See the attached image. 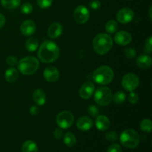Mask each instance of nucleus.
<instances>
[{"mask_svg":"<svg viewBox=\"0 0 152 152\" xmlns=\"http://www.w3.org/2000/svg\"><path fill=\"white\" fill-rule=\"evenodd\" d=\"M59 48L57 45L51 41H45L41 45L38 50V57L45 63H50L59 58Z\"/></svg>","mask_w":152,"mask_h":152,"instance_id":"obj_1","label":"nucleus"},{"mask_svg":"<svg viewBox=\"0 0 152 152\" xmlns=\"http://www.w3.org/2000/svg\"><path fill=\"white\" fill-rule=\"evenodd\" d=\"M113 45V40L111 36L107 34H99L93 40V48L94 51L99 55L108 53Z\"/></svg>","mask_w":152,"mask_h":152,"instance_id":"obj_2","label":"nucleus"},{"mask_svg":"<svg viewBox=\"0 0 152 152\" xmlns=\"http://www.w3.org/2000/svg\"><path fill=\"white\" fill-rule=\"evenodd\" d=\"M114 76V71L109 66L102 65L95 70L93 73L92 78L97 84L105 86L112 82Z\"/></svg>","mask_w":152,"mask_h":152,"instance_id":"obj_3","label":"nucleus"},{"mask_svg":"<svg viewBox=\"0 0 152 152\" xmlns=\"http://www.w3.org/2000/svg\"><path fill=\"white\" fill-rule=\"evenodd\" d=\"M18 69L24 75H31L38 70L39 63L37 58L26 56L18 62Z\"/></svg>","mask_w":152,"mask_h":152,"instance_id":"obj_4","label":"nucleus"},{"mask_svg":"<svg viewBox=\"0 0 152 152\" xmlns=\"http://www.w3.org/2000/svg\"><path fill=\"white\" fill-rule=\"evenodd\" d=\"M120 142L124 147L131 149L137 148L140 143V136L137 132L132 129H126L120 135Z\"/></svg>","mask_w":152,"mask_h":152,"instance_id":"obj_5","label":"nucleus"},{"mask_svg":"<svg viewBox=\"0 0 152 152\" xmlns=\"http://www.w3.org/2000/svg\"><path fill=\"white\" fill-rule=\"evenodd\" d=\"M94 100L98 105L107 106L112 100V91L108 87H99L94 94Z\"/></svg>","mask_w":152,"mask_h":152,"instance_id":"obj_6","label":"nucleus"},{"mask_svg":"<svg viewBox=\"0 0 152 152\" xmlns=\"http://www.w3.org/2000/svg\"><path fill=\"white\" fill-rule=\"evenodd\" d=\"M74 115L68 111H61L56 116V121L59 127L62 129H68L74 123Z\"/></svg>","mask_w":152,"mask_h":152,"instance_id":"obj_7","label":"nucleus"},{"mask_svg":"<svg viewBox=\"0 0 152 152\" xmlns=\"http://www.w3.org/2000/svg\"><path fill=\"white\" fill-rule=\"evenodd\" d=\"M140 84V79L135 74L129 73L123 77L122 86L127 91H134Z\"/></svg>","mask_w":152,"mask_h":152,"instance_id":"obj_8","label":"nucleus"},{"mask_svg":"<svg viewBox=\"0 0 152 152\" xmlns=\"http://www.w3.org/2000/svg\"><path fill=\"white\" fill-rule=\"evenodd\" d=\"M74 18L78 24H85L90 18V12L84 5H79L74 11Z\"/></svg>","mask_w":152,"mask_h":152,"instance_id":"obj_9","label":"nucleus"},{"mask_svg":"<svg viewBox=\"0 0 152 152\" xmlns=\"http://www.w3.org/2000/svg\"><path fill=\"white\" fill-rule=\"evenodd\" d=\"M134 16V13L129 7H123L120 9L117 13V19L119 22L122 24L129 23Z\"/></svg>","mask_w":152,"mask_h":152,"instance_id":"obj_10","label":"nucleus"},{"mask_svg":"<svg viewBox=\"0 0 152 152\" xmlns=\"http://www.w3.org/2000/svg\"><path fill=\"white\" fill-rule=\"evenodd\" d=\"M132 35L129 32L125 31H118L114 36V41L117 45L125 46L129 45L132 42Z\"/></svg>","mask_w":152,"mask_h":152,"instance_id":"obj_11","label":"nucleus"},{"mask_svg":"<svg viewBox=\"0 0 152 152\" xmlns=\"http://www.w3.org/2000/svg\"><path fill=\"white\" fill-rule=\"evenodd\" d=\"M43 76L48 82L53 83L59 78V71L56 67L49 66L44 70Z\"/></svg>","mask_w":152,"mask_h":152,"instance_id":"obj_12","label":"nucleus"},{"mask_svg":"<svg viewBox=\"0 0 152 152\" xmlns=\"http://www.w3.org/2000/svg\"><path fill=\"white\" fill-rule=\"evenodd\" d=\"M94 91V85L91 82H87L81 86L79 94L83 99H88L91 97Z\"/></svg>","mask_w":152,"mask_h":152,"instance_id":"obj_13","label":"nucleus"},{"mask_svg":"<svg viewBox=\"0 0 152 152\" xmlns=\"http://www.w3.org/2000/svg\"><path fill=\"white\" fill-rule=\"evenodd\" d=\"M36 31L35 22L32 20H25L20 26V31L23 35L31 36Z\"/></svg>","mask_w":152,"mask_h":152,"instance_id":"obj_14","label":"nucleus"},{"mask_svg":"<svg viewBox=\"0 0 152 152\" xmlns=\"http://www.w3.org/2000/svg\"><path fill=\"white\" fill-rule=\"evenodd\" d=\"M62 30H63V28L60 23L54 22L49 26L48 30V37L51 39H56L57 37H60L62 33Z\"/></svg>","mask_w":152,"mask_h":152,"instance_id":"obj_15","label":"nucleus"},{"mask_svg":"<svg viewBox=\"0 0 152 152\" xmlns=\"http://www.w3.org/2000/svg\"><path fill=\"white\" fill-rule=\"evenodd\" d=\"M77 126L80 131L86 132V131L90 130L93 126V121L91 118L83 116L80 117L77 122Z\"/></svg>","mask_w":152,"mask_h":152,"instance_id":"obj_16","label":"nucleus"},{"mask_svg":"<svg viewBox=\"0 0 152 152\" xmlns=\"http://www.w3.org/2000/svg\"><path fill=\"white\" fill-rule=\"evenodd\" d=\"M96 128L99 131H105L109 129L111 126V122L109 119L104 115H98L95 121Z\"/></svg>","mask_w":152,"mask_h":152,"instance_id":"obj_17","label":"nucleus"},{"mask_svg":"<svg viewBox=\"0 0 152 152\" xmlns=\"http://www.w3.org/2000/svg\"><path fill=\"white\" fill-rule=\"evenodd\" d=\"M136 63L139 68L142 69H146L150 68L152 64V59L151 56L147 54H142L137 58Z\"/></svg>","mask_w":152,"mask_h":152,"instance_id":"obj_18","label":"nucleus"},{"mask_svg":"<svg viewBox=\"0 0 152 152\" xmlns=\"http://www.w3.org/2000/svg\"><path fill=\"white\" fill-rule=\"evenodd\" d=\"M33 99L37 105H43L46 102L45 93L42 89H37L33 93Z\"/></svg>","mask_w":152,"mask_h":152,"instance_id":"obj_19","label":"nucleus"},{"mask_svg":"<svg viewBox=\"0 0 152 152\" xmlns=\"http://www.w3.org/2000/svg\"><path fill=\"white\" fill-rule=\"evenodd\" d=\"M19 77V73L18 71L14 68H10L5 71L4 74V77L7 82L8 83H13L16 81Z\"/></svg>","mask_w":152,"mask_h":152,"instance_id":"obj_20","label":"nucleus"},{"mask_svg":"<svg viewBox=\"0 0 152 152\" xmlns=\"http://www.w3.org/2000/svg\"><path fill=\"white\" fill-rule=\"evenodd\" d=\"M22 152H38L39 149L35 142L32 140H27L22 146Z\"/></svg>","mask_w":152,"mask_h":152,"instance_id":"obj_21","label":"nucleus"},{"mask_svg":"<svg viewBox=\"0 0 152 152\" xmlns=\"http://www.w3.org/2000/svg\"><path fill=\"white\" fill-rule=\"evenodd\" d=\"M25 47L29 52H34L39 47V42L34 37H30L25 42Z\"/></svg>","mask_w":152,"mask_h":152,"instance_id":"obj_22","label":"nucleus"},{"mask_svg":"<svg viewBox=\"0 0 152 152\" xmlns=\"http://www.w3.org/2000/svg\"><path fill=\"white\" fill-rule=\"evenodd\" d=\"M64 142L68 147H74L77 143V138L72 132H67L64 136Z\"/></svg>","mask_w":152,"mask_h":152,"instance_id":"obj_23","label":"nucleus"},{"mask_svg":"<svg viewBox=\"0 0 152 152\" xmlns=\"http://www.w3.org/2000/svg\"><path fill=\"white\" fill-rule=\"evenodd\" d=\"M21 0H1V4L4 8L12 10L19 6Z\"/></svg>","mask_w":152,"mask_h":152,"instance_id":"obj_24","label":"nucleus"},{"mask_svg":"<svg viewBox=\"0 0 152 152\" xmlns=\"http://www.w3.org/2000/svg\"><path fill=\"white\" fill-rule=\"evenodd\" d=\"M118 29V24L115 20H109L105 25V30L108 34H113Z\"/></svg>","mask_w":152,"mask_h":152,"instance_id":"obj_25","label":"nucleus"},{"mask_svg":"<svg viewBox=\"0 0 152 152\" xmlns=\"http://www.w3.org/2000/svg\"><path fill=\"white\" fill-rule=\"evenodd\" d=\"M112 97L113 99H114V102H115V103L120 105V104H123V102L126 101V95L124 92L118 91Z\"/></svg>","mask_w":152,"mask_h":152,"instance_id":"obj_26","label":"nucleus"},{"mask_svg":"<svg viewBox=\"0 0 152 152\" xmlns=\"http://www.w3.org/2000/svg\"><path fill=\"white\" fill-rule=\"evenodd\" d=\"M140 128L141 130L143 131V132H148V133L151 132L152 130V123L151 120H149V119L142 120L140 123Z\"/></svg>","mask_w":152,"mask_h":152,"instance_id":"obj_27","label":"nucleus"},{"mask_svg":"<svg viewBox=\"0 0 152 152\" xmlns=\"http://www.w3.org/2000/svg\"><path fill=\"white\" fill-rule=\"evenodd\" d=\"M33 11V6L31 3L25 2L21 7V12L24 14H30Z\"/></svg>","mask_w":152,"mask_h":152,"instance_id":"obj_28","label":"nucleus"},{"mask_svg":"<svg viewBox=\"0 0 152 152\" xmlns=\"http://www.w3.org/2000/svg\"><path fill=\"white\" fill-rule=\"evenodd\" d=\"M105 138L109 142H114L117 140L118 136H117V133L115 131H110L105 134Z\"/></svg>","mask_w":152,"mask_h":152,"instance_id":"obj_29","label":"nucleus"},{"mask_svg":"<svg viewBox=\"0 0 152 152\" xmlns=\"http://www.w3.org/2000/svg\"><path fill=\"white\" fill-rule=\"evenodd\" d=\"M124 54L126 57L128 58V59H133V58L136 56L137 52L136 50H134L132 48H126L124 50Z\"/></svg>","mask_w":152,"mask_h":152,"instance_id":"obj_30","label":"nucleus"},{"mask_svg":"<svg viewBox=\"0 0 152 152\" xmlns=\"http://www.w3.org/2000/svg\"><path fill=\"white\" fill-rule=\"evenodd\" d=\"M152 37L150 36L148 38L145 40V46H144V50L148 53H151L152 52Z\"/></svg>","mask_w":152,"mask_h":152,"instance_id":"obj_31","label":"nucleus"},{"mask_svg":"<svg viewBox=\"0 0 152 152\" xmlns=\"http://www.w3.org/2000/svg\"><path fill=\"white\" fill-rule=\"evenodd\" d=\"M53 3V0H37V4L41 8H48Z\"/></svg>","mask_w":152,"mask_h":152,"instance_id":"obj_32","label":"nucleus"},{"mask_svg":"<svg viewBox=\"0 0 152 152\" xmlns=\"http://www.w3.org/2000/svg\"><path fill=\"white\" fill-rule=\"evenodd\" d=\"M88 114H90V116L93 117H96L98 115H99V109L96 108L95 105H91L88 107Z\"/></svg>","mask_w":152,"mask_h":152,"instance_id":"obj_33","label":"nucleus"},{"mask_svg":"<svg viewBox=\"0 0 152 152\" xmlns=\"http://www.w3.org/2000/svg\"><path fill=\"white\" fill-rule=\"evenodd\" d=\"M139 100V96L137 93L134 91H131L129 96V101L132 104H136Z\"/></svg>","mask_w":152,"mask_h":152,"instance_id":"obj_34","label":"nucleus"},{"mask_svg":"<svg viewBox=\"0 0 152 152\" xmlns=\"http://www.w3.org/2000/svg\"><path fill=\"white\" fill-rule=\"evenodd\" d=\"M6 62H7V65L12 67L16 66V65H17L18 64L17 59H16V57H15V56H7V59H6Z\"/></svg>","mask_w":152,"mask_h":152,"instance_id":"obj_35","label":"nucleus"},{"mask_svg":"<svg viewBox=\"0 0 152 152\" xmlns=\"http://www.w3.org/2000/svg\"><path fill=\"white\" fill-rule=\"evenodd\" d=\"M107 152H122V148L119 144H111V145L108 147Z\"/></svg>","mask_w":152,"mask_h":152,"instance_id":"obj_36","label":"nucleus"},{"mask_svg":"<svg viewBox=\"0 0 152 152\" xmlns=\"http://www.w3.org/2000/svg\"><path fill=\"white\" fill-rule=\"evenodd\" d=\"M100 2L99 1H97V0H94V1H92L90 3L91 8L93 9V10H97V9H99L100 7Z\"/></svg>","mask_w":152,"mask_h":152,"instance_id":"obj_37","label":"nucleus"},{"mask_svg":"<svg viewBox=\"0 0 152 152\" xmlns=\"http://www.w3.org/2000/svg\"><path fill=\"white\" fill-rule=\"evenodd\" d=\"M62 136V129H56L53 132V137L56 139H60Z\"/></svg>","mask_w":152,"mask_h":152,"instance_id":"obj_38","label":"nucleus"},{"mask_svg":"<svg viewBox=\"0 0 152 152\" xmlns=\"http://www.w3.org/2000/svg\"><path fill=\"white\" fill-rule=\"evenodd\" d=\"M39 108L37 106H35V105H33L30 108V113H31V115L35 116L37 114H39Z\"/></svg>","mask_w":152,"mask_h":152,"instance_id":"obj_39","label":"nucleus"},{"mask_svg":"<svg viewBox=\"0 0 152 152\" xmlns=\"http://www.w3.org/2000/svg\"><path fill=\"white\" fill-rule=\"evenodd\" d=\"M5 21L6 19L4 15L0 13V28H1L4 26V25L5 24Z\"/></svg>","mask_w":152,"mask_h":152,"instance_id":"obj_40","label":"nucleus"},{"mask_svg":"<svg viewBox=\"0 0 152 152\" xmlns=\"http://www.w3.org/2000/svg\"><path fill=\"white\" fill-rule=\"evenodd\" d=\"M151 10H152V7L151 6V7H150V8H149V17H150V19H152V18H151Z\"/></svg>","mask_w":152,"mask_h":152,"instance_id":"obj_41","label":"nucleus"},{"mask_svg":"<svg viewBox=\"0 0 152 152\" xmlns=\"http://www.w3.org/2000/svg\"><path fill=\"white\" fill-rule=\"evenodd\" d=\"M128 1H130V0H128Z\"/></svg>","mask_w":152,"mask_h":152,"instance_id":"obj_42","label":"nucleus"}]
</instances>
